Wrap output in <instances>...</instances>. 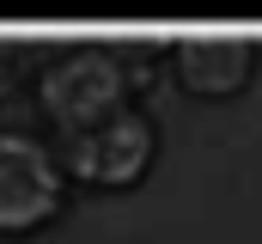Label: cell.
<instances>
[{
	"label": "cell",
	"instance_id": "6da1fadb",
	"mask_svg": "<svg viewBox=\"0 0 262 244\" xmlns=\"http://www.w3.org/2000/svg\"><path fill=\"white\" fill-rule=\"evenodd\" d=\"M37 104L67 140H79V134H92V128H104L110 116L128 110V73L110 49H73L43 73Z\"/></svg>",
	"mask_w": 262,
	"mask_h": 244
},
{
	"label": "cell",
	"instance_id": "7a4b0ae2",
	"mask_svg": "<svg viewBox=\"0 0 262 244\" xmlns=\"http://www.w3.org/2000/svg\"><path fill=\"white\" fill-rule=\"evenodd\" d=\"M61 208H67L61 153L6 128L0 134V238H25V232L49 226Z\"/></svg>",
	"mask_w": 262,
	"mask_h": 244
},
{
	"label": "cell",
	"instance_id": "3957f363",
	"mask_svg": "<svg viewBox=\"0 0 262 244\" xmlns=\"http://www.w3.org/2000/svg\"><path fill=\"white\" fill-rule=\"evenodd\" d=\"M152 147H159L152 140V122L140 116V110H122V116H110L104 128L67 140L61 171H67V183H85V189H128V183L146 177Z\"/></svg>",
	"mask_w": 262,
	"mask_h": 244
},
{
	"label": "cell",
	"instance_id": "277c9868",
	"mask_svg": "<svg viewBox=\"0 0 262 244\" xmlns=\"http://www.w3.org/2000/svg\"><path fill=\"white\" fill-rule=\"evenodd\" d=\"M171 67H177L183 92H195V98H238L256 73V43L250 37H177Z\"/></svg>",
	"mask_w": 262,
	"mask_h": 244
}]
</instances>
